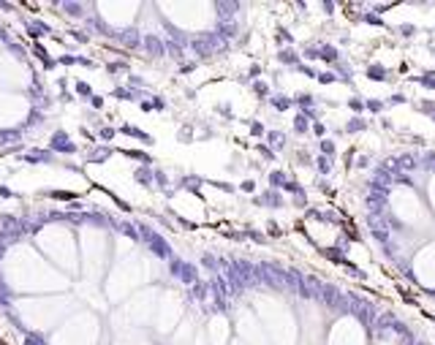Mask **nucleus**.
<instances>
[{
  "mask_svg": "<svg viewBox=\"0 0 435 345\" xmlns=\"http://www.w3.org/2000/svg\"><path fill=\"white\" fill-rule=\"evenodd\" d=\"M351 307H354V313L362 318V324H373V321H375V310H373L367 302H362V299H354Z\"/></svg>",
  "mask_w": 435,
  "mask_h": 345,
  "instance_id": "obj_1",
  "label": "nucleus"
},
{
  "mask_svg": "<svg viewBox=\"0 0 435 345\" xmlns=\"http://www.w3.org/2000/svg\"><path fill=\"white\" fill-rule=\"evenodd\" d=\"M324 297H326V304H329V307H343V297H340L338 288L326 285V288H324Z\"/></svg>",
  "mask_w": 435,
  "mask_h": 345,
  "instance_id": "obj_2",
  "label": "nucleus"
},
{
  "mask_svg": "<svg viewBox=\"0 0 435 345\" xmlns=\"http://www.w3.org/2000/svg\"><path fill=\"white\" fill-rule=\"evenodd\" d=\"M400 166H405V169H414V158H403Z\"/></svg>",
  "mask_w": 435,
  "mask_h": 345,
  "instance_id": "obj_3",
  "label": "nucleus"
}]
</instances>
